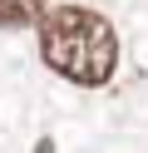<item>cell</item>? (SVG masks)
Segmentation results:
<instances>
[{
	"label": "cell",
	"instance_id": "1",
	"mask_svg": "<svg viewBox=\"0 0 148 153\" xmlns=\"http://www.w3.org/2000/svg\"><path fill=\"white\" fill-rule=\"evenodd\" d=\"M39 59L79 89H104L118 69V30L89 5H54L39 15Z\"/></svg>",
	"mask_w": 148,
	"mask_h": 153
},
{
	"label": "cell",
	"instance_id": "2",
	"mask_svg": "<svg viewBox=\"0 0 148 153\" xmlns=\"http://www.w3.org/2000/svg\"><path fill=\"white\" fill-rule=\"evenodd\" d=\"M49 10V0H0V30H25L39 25V15Z\"/></svg>",
	"mask_w": 148,
	"mask_h": 153
}]
</instances>
